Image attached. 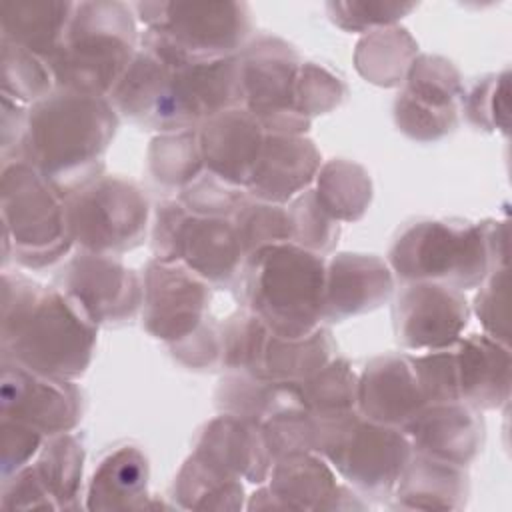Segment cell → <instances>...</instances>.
Segmentation results:
<instances>
[{"instance_id":"cell-1","label":"cell","mask_w":512,"mask_h":512,"mask_svg":"<svg viewBox=\"0 0 512 512\" xmlns=\"http://www.w3.org/2000/svg\"><path fill=\"white\" fill-rule=\"evenodd\" d=\"M98 326L56 286L2 274V358L34 372L78 380L90 366Z\"/></svg>"},{"instance_id":"cell-2","label":"cell","mask_w":512,"mask_h":512,"mask_svg":"<svg viewBox=\"0 0 512 512\" xmlns=\"http://www.w3.org/2000/svg\"><path fill=\"white\" fill-rule=\"evenodd\" d=\"M116 128L118 114L108 98L56 88L28 108L22 160L68 196L102 176Z\"/></svg>"},{"instance_id":"cell-3","label":"cell","mask_w":512,"mask_h":512,"mask_svg":"<svg viewBox=\"0 0 512 512\" xmlns=\"http://www.w3.org/2000/svg\"><path fill=\"white\" fill-rule=\"evenodd\" d=\"M386 262L406 282L478 288L490 270L508 266V222L422 218L400 230Z\"/></svg>"},{"instance_id":"cell-4","label":"cell","mask_w":512,"mask_h":512,"mask_svg":"<svg viewBox=\"0 0 512 512\" xmlns=\"http://www.w3.org/2000/svg\"><path fill=\"white\" fill-rule=\"evenodd\" d=\"M246 310L278 336H304L322 326L326 260L294 242L268 244L246 256L242 272Z\"/></svg>"},{"instance_id":"cell-5","label":"cell","mask_w":512,"mask_h":512,"mask_svg":"<svg viewBox=\"0 0 512 512\" xmlns=\"http://www.w3.org/2000/svg\"><path fill=\"white\" fill-rule=\"evenodd\" d=\"M138 48L132 6L118 0L76 2L66 38L48 66L58 90L110 98Z\"/></svg>"},{"instance_id":"cell-6","label":"cell","mask_w":512,"mask_h":512,"mask_svg":"<svg viewBox=\"0 0 512 512\" xmlns=\"http://www.w3.org/2000/svg\"><path fill=\"white\" fill-rule=\"evenodd\" d=\"M132 10L146 26L140 48L174 66L238 54L252 32L244 2H136Z\"/></svg>"},{"instance_id":"cell-7","label":"cell","mask_w":512,"mask_h":512,"mask_svg":"<svg viewBox=\"0 0 512 512\" xmlns=\"http://www.w3.org/2000/svg\"><path fill=\"white\" fill-rule=\"evenodd\" d=\"M4 262L12 258L24 268L42 270L60 262L74 246L64 196L28 162L2 164Z\"/></svg>"},{"instance_id":"cell-8","label":"cell","mask_w":512,"mask_h":512,"mask_svg":"<svg viewBox=\"0 0 512 512\" xmlns=\"http://www.w3.org/2000/svg\"><path fill=\"white\" fill-rule=\"evenodd\" d=\"M322 436L318 454L356 492L382 500L410 462L414 450L402 428L380 424L350 412L338 418H320Z\"/></svg>"},{"instance_id":"cell-9","label":"cell","mask_w":512,"mask_h":512,"mask_svg":"<svg viewBox=\"0 0 512 512\" xmlns=\"http://www.w3.org/2000/svg\"><path fill=\"white\" fill-rule=\"evenodd\" d=\"M66 224L74 246L118 256L136 248L148 230L144 192L120 176H98L64 196Z\"/></svg>"},{"instance_id":"cell-10","label":"cell","mask_w":512,"mask_h":512,"mask_svg":"<svg viewBox=\"0 0 512 512\" xmlns=\"http://www.w3.org/2000/svg\"><path fill=\"white\" fill-rule=\"evenodd\" d=\"M152 252L158 260L182 262L214 286L232 284L246 260L232 218L192 214L180 200L156 204Z\"/></svg>"},{"instance_id":"cell-11","label":"cell","mask_w":512,"mask_h":512,"mask_svg":"<svg viewBox=\"0 0 512 512\" xmlns=\"http://www.w3.org/2000/svg\"><path fill=\"white\" fill-rule=\"evenodd\" d=\"M244 108L268 134L304 136L310 120L296 108L302 60L282 38L260 34L238 52Z\"/></svg>"},{"instance_id":"cell-12","label":"cell","mask_w":512,"mask_h":512,"mask_svg":"<svg viewBox=\"0 0 512 512\" xmlns=\"http://www.w3.org/2000/svg\"><path fill=\"white\" fill-rule=\"evenodd\" d=\"M54 286L74 298L98 328L132 320L142 308V278L108 254L80 250L56 274Z\"/></svg>"},{"instance_id":"cell-13","label":"cell","mask_w":512,"mask_h":512,"mask_svg":"<svg viewBox=\"0 0 512 512\" xmlns=\"http://www.w3.org/2000/svg\"><path fill=\"white\" fill-rule=\"evenodd\" d=\"M142 288V326L168 346L188 338L208 320L210 284L182 262L152 258Z\"/></svg>"},{"instance_id":"cell-14","label":"cell","mask_w":512,"mask_h":512,"mask_svg":"<svg viewBox=\"0 0 512 512\" xmlns=\"http://www.w3.org/2000/svg\"><path fill=\"white\" fill-rule=\"evenodd\" d=\"M0 416L44 436L72 432L82 418V392L74 380L46 376L2 358Z\"/></svg>"},{"instance_id":"cell-15","label":"cell","mask_w":512,"mask_h":512,"mask_svg":"<svg viewBox=\"0 0 512 512\" xmlns=\"http://www.w3.org/2000/svg\"><path fill=\"white\" fill-rule=\"evenodd\" d=\"M470 314L460 290L438 282H408L392 308L394 334L408 350L448 348L462 338Z\"/></svg>"},{"instance_id":"cell-16","label":"cell","mask_w":512,"mask_h":512,"mask_svg":"<svg viewBox=\"0 0 512 512\" xmlns=\"http://www.w3.org/2000/svg\"><path fill=\"white\" fill-rule=\"evenodd\" d=\"M344 484L318 452L288 454L274 460L268 484L252 494L250 510H338Z\"/></svg>"},{"instance_id":"cell-17","label":"cell","mask_w":512,"mask_h":512,"mask_svg":"<svg viewBox=\"0 0 512 512\" xmlns=\"http://www.w3.org/2000/svg\"><path fill=\"white\" fill-rule=\"evenodd\" d=\"M414 454L466 468L480 454L484 422L476 408L466 402L426 404L402 426Z\"/></svg>"},{"instance_id":"cell-18","label":"cell","mask_w":512,"mask_h":512,"mask_svg":"<svg viewBox=\"0 0 512 512\" xmlns=\"http://www.w3.org/2000/svg\"><path fill=\"white\" fill-rule=\"evenodd\" d=\"M108 100L116 112L144 128L160 134L184 130L172 86V64L144 48H138Z\"/></svg>"},{"instance_id":"cell-19","label":"cell","mask_w":512,"mask_h":512,"mask_svg":"<svg viewBox=\"0 0 512 512\" xmlns=\"http://www.w3.org/2000/svg\"><path fill=\"white\" fill-rule=\"evenodd\" d=\"M394 290L386 260L372 254L340 252L326 262L322 322L334 324L380 308Z\"/></svg>"},{"instance_id":"cell-20","label":"cell","mask_w":512,"mask_h":512,"mask_svg":"<svg viewBox=\"0 0 512 512\" xmlns=\"http://www.w3.org/2000/svg\"><path fill=\"white\" fill-rule=\"evenodd\" d=\"M198 138L204 168L246 190L266 138L262 124L244 106L230 108L204 120Z\"/></svg>"},{"instance_id":"cell-21","label":"cell","mask_w":512,"mask_h":512,"mask_svg":"<svg viewBox=\"0 0 512 512\" xmlns=\"http://www.w3.org/2000/svg\"><path fill=\"white\" fill-rule=\"evenodd\" d=\"M320 166V150L310 138L266 132L246 192L254 200L286 206L292 198L312 186Z\"/></svg>"},{"instance_id":"cell-22","label":"cell","mask_w":512,"mask_h":512,"mask_svg":"<svg viewBox=\"0 0 512 512\" xmlns=\"http://www.w3.org/2000/svg\"><path fill=\"white\" fill-rule=\"evenodd\" d=\"M426 404L412 358L406 354L376 356L358 374L356 410L368 420L402 428Z\"/></svg>"},{"instance_id":"cell-23","label":"cell","mask_w":512,"mask_h":512,"mask_svg":"<svg viewBox=\"0 0 512 512\" xmlns=\"http://www.w3.org/2000/svg\"><path fill=\"white\" fill-rule=\"evenodd\" d=\"M194 454L250 484H264L274 458L262 426L248 418L222 412L198 432Z\"/></svg>"},{"instance_id":"cell-24","label":"cell","mask_w":512,"mask_h":512,"mask_svg":"<svg viewBox=\"0 0 512 512\" xmlns=\"http://www.w3.org/2000/svg\"><path fill=\"white\" fill-rule=\"evenodd\" d=\"M458 396L476 410H498L510 398V348L490 336L470 334L454 344Z\"/></svg>"},{"instance_id":"cell-25","label":"cell","mask_w":512,"mask_h":512,"mask_svg":"<svg viewBox=\"0 0 512 512\" xmlns=\"http://www.w3.org/2000/svg\"><path fill=\"white\" fill-rule=\"evenodd\" d=\"M150 466L146 454L132 444L108 452L96 466L86 494L88 510H142L148 508Z\"/></svg>"},{"instance_id":"cell-26","label":"cell","mask_w":512,"mask_h":512,"mask_svg":"<svg viewBox=\"0 0 512 512\" xmlns=\"http://www.w3.org/2000/svg\"><path fill=\"white\" fill-rule=\"evenodd\" d=\"M468 492V474L462 466L412 454L392 496L396 506L406 510H460Z\"/></svg>"},{"instance_id":"cell-27","label":"cell","mask_w":512,"mask_h":512,"mask_svg":"<svg viewBox=\"0 0 512 512\" xmlns=\"http://www.w3.org/2000/svg\"><path fill=\"white\" fill-rule=\"evenodd\" d=\"M76 2L68 0H6L2 2V38L42 60H50L62 46Z\"/></svg>"},{"instance_id":"cell-28","label":"cell","mask_w":512,"mask_h":512,"mask_svg":"<svg viewBox=\"0 0 512 512\" xmlns=\"http://www.w3.org/2000/svg\"><path fill=\"white\" fill-rule=\"evenodd\" d=\"M336 342L326 326L310 334L288 338L272 330L266 336L258 378L300 384L334 358Z\"/></svg>"},{"instance_id":"cell-29","label":"cell","mask_w":512,"mask_h":512,"mask_svg":"<svg viewBox=\"0 0 512 512\" xmlns=\"http://www.w3.org/2000/svg\"><path fill=\"white\" fill-rule=\"evenodd\" d=\"M214 398L220 412L236 414L258 424L280 410L302 406L298 384L258 378L242 372H230L222 378Z\"/></svg>"},{"instance_id":"cell-30","label":"cell","mask_w":512,"mask_h":512,"mask_svg":"<svg viewBox=\"0 0 512 512\" xmlns=\"http://www.w3.org/2000/svg\"><path fill=\"white\" fill-rule=\"evenodd\" d=\"M172 492L178 506L188 510H240L244 506L240 478L194 452L176 474Z\"/></svg>"},{"instance_id":"cell-31","label":"cell","mask_w":512,"mask_h":512,"mask_svg":"<svg viewBox=\"0 0 512 512\" xmlns=\"http://www.w3.org/2000/svg\"><path fill=\"white\" fill-rule=\"evenodd\" d=\"M418 56V44L406 28L386 26L360 38L354 52V64L362 78L376 86H400L412 60Z\"/></svg>"},{"instance_id":"cell-32","label":"cell","mask_w":512,"mask_h":512,"mask_svg":"<svg viewBox=\"0 0 512 512\" xmlns=\"http://www.w3.org/2000/svg\"><path fill=\"white\" fill-rule=\"evenodd\" d=\"M316 198L338 222L360 220L372 202V180L364 166L334 158L320 166L316 174Z\"/></svg>"},{"instance_id":"cell-33","label":"cell","mask_w":512,"mask_h":512,"mask_svg":"<svg viewBox=\"0 0 512 512\" xmlns=\"http://www.w3.org/2000/svg\"><path fill=\"white\" fill-rule=\"evenodd\" d=\"M32 468L56 502L58 510L78 508L76 500L84 474V444L76 434L62 432L46 436Z\"/></svg>"},{"instance_id":"cell-34","label":"cell","mask_w":512,"mask_h":512,"mask_svg":"<svg viewBox=\"0 0 512 512\" xmlns=\"http://www.w3.org/2000/svg\"><path fill=\"white\" fill-rule=\"evenodd\" d=\"M198 128L162 132L148 148V172L164 188H186L204 172Z\"/></svg>"},{"instance_id":"cell-35","label":"cell","mask_w":512,"mask_h":512,"mask_svg":"<svg viewBox=\"0 0 512 512\" xmlns=\"http://www.w3.org/2000/svg\"><path fill=\"white\" fill-rule=\"evenodd\" d=\"M302 406L318 418H338L356 412L358 374L346 358H332L316 374L298 384Z\"/></svg>"},{"instance_id":"cell-36","label":"cell","mask_w":512,"mask_h":512,"mask_svg":"<svg viewBox=\"0 0 512 512\" xmlns=\"http://www.w3.org/2000/svg\"><path fill=\"white\" fill-rule=\"evenodd\" d=\"M402 84L404 88L400 92L440 110L458 108V100L464 94L458 68L450 60L434 54H418Z\"/></svg>"},{"instance_id":"cell-37","label":"cell","mask_w":512,"mask_h":512,"mask_svg":"<svg viewBox=\"0 0 512 512\" xmlns=\"http://www.w3.org/2000/svg\"><path fill=\"white\" fill-rule=\"evenodd\" d=\"M54 90L56 84L48 62L2 38V94L32 106Z\"/></svg>"},{"instance_id":"cell-38","label":"cell","mask_w":512,"mask_h":512,"mask_svg":"<svg viewBox=\"0 0 512 512\" xmlns=\"http://www.w3.org/2000/svg\"><path fill=\"white\" fill-rule=\"evenodd\" d=\"M290 220V242L314 252L328 254L336 248L340 236V222L334 220L320 200L314 188L304 190L286 204Z\"/></svg>"},{"instance_id":"cell-39","label":"cell","mask_w":512,"mask_h":512,"mask_svg":"<svg viewBox=\"0 0 512 512\" xmlns=\"http://www.w3.org/2000/svg\"><path fill=\"white\" fill-rule=\"evenodd\" d=\"M270 328L250 310L234 312L220 326L222 364L230 372L258 376L262 348Z\"/></svg>"},{"instance_id":"cell-40","label":"cell","mask_w":512,"mask_h":512,"mask_svg":"<svg viewBox=\"0 0 512 512\" xmlns=\"http://www.w3.org/2000/svg\"><path fill=\"white\" fill-rule=\"evenodd\" d=\"M262 434L272 458L318 452L322 436V420L304 406H292L272 414L262 424Z\"/></svg>"},{"instance_id":"cell-41","label":"cell","mask_w":512,"mask_h":512,"mask_svg":"<svg viewBox=\"0 0 512 512\" xmlns=\"http://www.w3.org/2000/svg\"><path fill=\"white\" fill-rule=\"evenodd\" d=\"M462 108L472 126L486 132L510 130V72L488 74L462 94Z\"/></svg>"},{"instance_id":"cell-42","label":"cell","mask_w":512,"mask_h":512,"mask_svg":"<svg viewBox=\"0 0 512 512\" xmlns=\"http://www.w3.org/2000/svg\"><path fill=\"white\" fill-rule=\"evenodd\" d=\"M244 258L262 246L290 242L288 210L282 204L248 200L232 216Z\"/></svg>"},{"instance_id":"cell-43","label":"cell","mask_w":512,"mask_h":512,"mask_svg":"<svg viewBox=\"0 0 512 512\" xmlns=\"http://www.w3.org/2000/svg\"><path fill=\"white\" fill-rule=\"evenodd\" d=\"M416 8L414 2H378V0H332L326 4V12L338 28L344 32L368 34L378 28L394 26L400 18Z\"/></svg>"},{"instance_id":"cell-44","label":"cell","mask_w":512,"mask_h":512,"mask_svg":"<svg viewBox=\"0 0 512 512\" xmlns=\"http://www.w3.org/2000/svg\"><path fill=\"white\" fill-rule=\"evenodd\" d=\"M178 200L192 214L232 218L248 200V192L204 170L196 180L180 190Z\"/></svg>"},{"instance_id":"cell-45","label":"cell","mask_w":512,"mask_h":512,"mask_svg":"<svg viewBox=\"0 0 512 512\" xmlns=\"http://www.w3.org/2000/svg\"><path fill=\"white\" fill-rule=\"evenodd\" d=\"M346 98L344 82L316 62H302L296 82V108L312 120L314 116L336 110Z\"/></svg>"},{"instance_id":"cell-46","label":"cell","mask_w":512,"mask_h":512,"mask_svg":"<svg viewBox=\"0 0 512 512\" xmlns=\"http://www.w3.org/2000/svg\"><path fill=\"white\" fill-rule=\"evenodd\" d=\"M394 122L408 138L416 142H434L456 128L458 108H432L400 92L394 100Z\"/></svg>"},{"instance_id":"cell-47","label":"cell","mask_w":512,"mask_h":512,"mask_svg":"<svg viewBox=\"0 0 512 512\" xmlns=\"http://www.w3.org/2000/svg\"><path fill=\"white\" fill-rule=\"evenodd\" d=\"M474 314L478 316L486 336L508 346V266L490 270V274L478 286L474 296Z\"/></svg>"},{"instance_id":"cell-48","label":"cell","mask_w":512,"mask_h":512,"mask_svg":"<svg viewBox=\"0 0 512 512\" xmlns=\"http://www.w3.org/2000/svg\"><path fill=\"white\" fill-rule=\"evenodd\" d=\"M410 358L414 364L420 390L428 404L460 400L454 344L440 350H428L426 354H418Z\"/></svg>"},{"instance_id":"cell-49","label":"cell","mask_w":512,"mask_h":512,"mask_svg":"<svg viewBox=\"0 0 512 512\" xmlns=\"http://www.w3.org/2000/svg\"><path fill=\"white\" fill-rule=\"evenodd\" d=\"M2 432V478L6 480L14 472L28 466V462L40 452L44 434L10 418H0Z\"/></svg>"},{"instance_id":"cell-50","label":"cell","mask_w":512,"mask_h":512,"mask_svg":"<svg viewBox=\"0 0 512 512\" xmlns=\"http://www.w3.org/2000/svg\"><path fill=\"white\" fill-rule=\"evenodd\" d=\"M172 356L186 368L206 370L222 364V334L220 326L206 320L188 338L170 346Z\"/></svg>"},{"instance_id":"cell-51","label":"cell","mask_w":512,"mask_h":512,"mask_svg":"<svg viewBox=\"0 0 512 512\" xmlns=\"http://www.w3.org/2000/svg\"><path fill=\"white\" fill-rule=\"evenodd\" d=\"M2 508L6 510H58L32 464L4 480Z\"/></svg>"},{"instance_id":"cell-52","label":"cell","mask_w":512,"mask_h":512,"mask_svg":"<svg viewBox=\"0 0 512 512\" xmlns=\"http://www.w3.org/2000/svg\"><path fill=\"white\" fill-rule=\"evenodd\" d=\"M26 130H28V108L2 94V122H0L2 164L22 160Z\"/></svg>"}]
</instances>
